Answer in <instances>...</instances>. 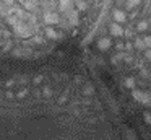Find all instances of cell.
<instances>
[]
</instances>
